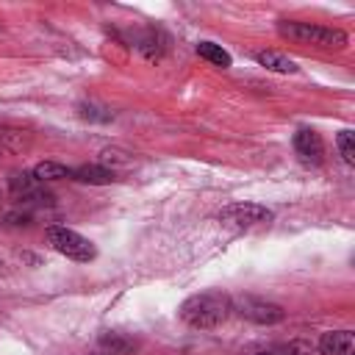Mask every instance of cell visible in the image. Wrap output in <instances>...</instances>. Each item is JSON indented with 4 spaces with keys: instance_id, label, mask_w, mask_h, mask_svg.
<instances>
[{
    "instance_id": "13",
    "label": "cell",
    "mask_w": 355,
    "mask_h": 355,
    "mask_svg": "<svg viewBox=\"0 0 355 355\" xmlns=\"http://www.w3.org/2000/svg\"><path fill=\"white\" fill-rule=\"evenodd\" d=\"M158 42H161V33H158V31H147V33L139 39V50H141L147 58H161V53H164L166 44H158Z\"/></svg>"
},
{
    "instance_id": "7",
    "label": "cell",
    "mask_w": 355,
    "mask_h": 355,
    "mask_svg": "<svg viewBox=\"0 0 355 355\" xmlns=\"http://www.w3.org/2000/svg\"><path fill=\"white\" fill-rule=\"evenodd\" d=\"M322 355H352L355 352V336L352 330H327L319 338Z\"/></svg>"
},
{
    "instance_id": "5",
    "label": "cell",
    "mask_w": 355,
    "mask_h": 355,
    "mask_svg": "<svg viewBox=\"0 0 355 355\" xmlns=\"http://www.w3.org/2000/svg\"><path fill=\"white\" fill-rule=\"evenodd\" d=\"M272 219L275 214L258 202H233L219 211V222L233 225V227H258V225H269Z\"/></svg>"
},
{
    "instance_id": "6",
    "label": "cell",
    "mask_w": 355,
    "mask_h": 355,
    "mask_svg": "<svg viewBox=\"0 0 355 355\" xmlns=\"http://www.w3.org/2000/svg\"><path fill=\"white\" fill-rule=\"evenodd\" d=\"M294 153L300 155L302 164H311V166L324 164V141L313 128H300L294 133Z\"/></svg>"
},
{
    "instance_id": "12",
    "label": "cell",
    "mask_w": 355,
    "mask_h": 355,
    "mask_svg": "<svg viewBox=\"0 0 355 355\" xmlns=\"http://www.w3.org/2000/svg\"><path fill=\"white\" fill-rule=\"evenodd\" d=\"M100 344H103L105 349H111V355H125V352L136 349V341L128 338L125 333H103V336H100Z\"/></svg>"
},
{
    "instance_id": "14",
    "label": "cell",
    "mask_w": 355,
    "mask_h": 355,
    "mask_svg": "<svg viewBox=\"0 0 355 355\" xmlns=\"http://www.w3.org/2000/svg\"><path fill=\"white\" fill-rule=\"evenodd\" d=\"M336 144H338V153H341V158H344V164H355V136H352V130H341L338 136H336Z\"/></svg>"
},
{
    "instance_id": "10",
    "label": "cell",
    "mask_w": 355,
    "mask_h": 355,
    "mask_svg": "<svg viewBox=\"0 0 355 355\" xmlns=\"http://www.w3.org/2000/svg\"><path fill=\"white\" fill-rule=\"evenodd\" d=\"M39 183H47V180H61V178H72V169L67 164H58V161H42L33 166L31 172Z\"/></svg>"
},
{
    "instance_id": "8",
    "label": "cell",
    "mask_w": 355,
    "mask_h": 355,
    "mask_svg": "<svg viewBox=\"0 0 355 355\" xmlns=\"http://www.w3.org/2000/svg\"><path fill=\"white\" fill-rule=\"evenodd\" d=\"M72 180L89 183V186H108L116 180V175H114V169H105L100 164H83V166L72 169Z\"/></svg>"
},
{
    "instance_id": "2",
    "label": "cell",
    "mask_w": 355,
    "mask_h": 355,
    "mask_svg": "<svg viewBox=\"0 0 355 355\" xmlns=\"http://www.w3.org/2000/svg\"><path fill=\"white\" fill-rule=\"evenodd\" d=\"M277 33L288 42L311 44L319 50H344L349 42V36L341 28H327V25H316V22H297V19H280Z\"/></svg>"
},
{
    "instance_id": "3",
    "label": "cell",
    "mask_w": 355,
    "mask_h": 355,
    "mask_svg": "<svg viewBox=\"0 0 355 355\" xmlns=\"http://www.w3.org/2000/svg\"><path fill=\"white\" fill-rule=\"evenodd\" d=\"M44 236H47V244H50L58 255H64V258H69V261L89 263V261L97 258V247H94L86 236H80L78 230H72V227L50 225V227L44 230Z\"/></svg>"
},
{
    "instance_id": "11",
    "label": "cell",
    "mask_w": 355,
    "mask_h": 355,
    "mask_svg": "<svg viewBox=\"0 0 355 355\" xmlns=\"http://www.w3.org/2000/svg\"><path fill=\"white\" fill-rule=\"evenodd\" d=\"M197 55L205 58V61L214 64V67H222V69H227V67L233 64L230 53L222 50V44H214V42H200V44H197Z\"/></svg>"
},
{
    "instance_id": "15",
    "label": "cell",
    "mask_w": 355,
    "mask_h": 355,
    "mask_svg": "<svg viewBox=\"0 0 355 355\" xmlns=\"http://www.w3.org/2000/svg\"><path fill=\"white\" fill-rule=\"evenodd\" d=\"M258 355H275V352H258Z\"/></svg>"
},
{
    "instance_id": "9",
    "label": "cell",
    "mask_w": 355,
    "mask_h": 355,
    "mask_svg": "<svg viewBox=\"0 0 355 355\" xmlns=\"http://www.w3.org/2000/svg\"><path fill=\"white\" fill-rule=\"evenodd\" d=\"M255 61H258L261 67L272 69V72H283V75L297 72V64H294L288 55L277 53V50H261V53H255Z\"/></svg>"
},
{
    "instance_id": "1",
    "label": "cell",
    "mask_w": 355,
    "mask_h": 355,
    "mask_svg": "<svg viewBox=\"0 0 355 355\" xmlns=\"http://www.w3.org/2000/svg\"><path fill=\"white\" fill-rule=\"evenodd\" d=\"M233 313V297L219 291V288H208L200 294H191L180 302L178 316L194 327V330H211L219 327L222 322H227V316Z\"/></svg>"
},
{
    "instance_id": "4",
    "label": "cell",
    "mask_w": 355,
    "mask_h": 355,
    "mask_svg": "<svg viewBox=\"0 0 355 355\" xmlns=\"http://www.w3.org/2000/svg\"><path fill=\"white\" fill-rule=\"evenodd\" d=\"M233 311L239 316H244L247 322H255V324H277L286 319V311L272 302V300H263V297H255V294H239L233 297Z\"/></svg>"
}]
</instances>
